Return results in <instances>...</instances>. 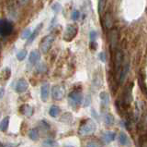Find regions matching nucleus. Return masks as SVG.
Returning a JSON list of instances; mask_svg holds the SVG:
<instances>
[{
    "mask_svg": "<svg viewBox=\"0 0 147 147\" xmlns=\"http://www.w3.org/2000/svg\"><path fill=\"white\" fill-rule=\"evenodd\" d=\"M26 57H27V51H26V50H21V51H20L17 54V58L20 61L24 60V59L26 58Z\"/></svg>",
    "mask_w": 147,
    "mask_h": 147,
    "instance_id": "25",
    "label": "nucleus"
},
{
    "mask_svg": "<svg viewBox=\"0 0 147 147\" xmlns=\"http://www.w3.org/2000/svg\"><path fill=\"white\" fill-rule=\"evenodd\" d=\"M100 61L102 62H106V60H107V56H106V53L105 52H101L99 53V56H98Z\"/></svg>",
    "mask_w": 147,
    "mask_h": 147,
    "instance_id": "32",
    "label": "nucleus"
},
{
    "mask_svg": "<svg viewBox=\"0 0 147 147\" xmlns=\"http://www.w3.org/2000/svg\"><path fill=\"white\" fill-rule=\"evenodd\" d=\"M40 59V54L38 50H33V51L30 52V56H29V61L31 65H36V64H38Z\"/></svg>",
    "mask_w": 147,
    "mask_h": 147,
    "instance_id": "15",
    "label": "nucleus"
},
{
    "mask_svg": "<svg viewBox=\"0 0 147 147\" xmlns=\"http://www.w3.org/2000/svg\"><path fill=\"white\" fill-rule=\"evenodd\" d=\"M115 138H116V133L112 131H105L102 132V135H101V140L105 144H108L109 142H113Z\"/></svg>",
    "mask_w": 147,
    "mask_h": 147,
    "instance_id": "10",
    "label": "nucleus"
},
{
    "mask_svg": "<svg viewBox=\"0 0 147 147\" xmlns=\"http://www.w3.org/2000/svg\"><path fill=\"white\" fill-rule=\"evenodd\" d=\"M65 94V88L63 84H56L52 88V96L53 100L60 101L64 97Z\"/></svg>",
    "mask_w": 147,
    "mask_h": 147,
    "instance_id": "5",
    "label": "nucleus"
},
{
    "mask_svg": "<svg viewBox=\"0 0 147 147\" xmlns=\"http://www.w3.org/2000/svg\"><path fill=\"white\" fill-rule=\"evenodd\" d=\"M65 147H74V146H70V145H68V146H65Z\"/></svg>",
    "mask_w": 147,
    "mask_h": 147,
    "instance_id": "39",
    "label": "nucleus"
},
{
    "mask_svg": "<svg viewBox=\"0 0 147 147\" xmlns=\"http://www.w3.org/2000/svg\"><path fill=\"white\" fill-rule=\"evenodd\" d=\"M29 137H30V139L32 140V141H39L40 139V132L39 131L37 130V129H32V130H30L29 131Z\"/></svg>",
    "mask_w": 147,
    "mask_h": 147,
    "instance_id": "19",
    "label": "nucleus"
},
{
    "mask_svg": "<svg viewBox=\"0 0 147 147\" xmlns=\"http://www.w3.org/2000/svg\"><path fill=\"white\" fill-rule=\"evenodd\" d=\"M29 88V83L25 79H20L16 83L15 90L18 94H23Z\"/></svg>",
    "mask_w": 147,
    "mask_h": 147,
    "instance_id": "11",
    "label": "nucleus"
},
{
    "mask_svg": "<svg viewBox=\"0 0 147 147\" xmlns=\"http://www.w3.org/2000/svg\"><path fill=\"white\" fill-rule=\"evenodd\" d=\"M103 24L106 29H111L113 26V20L109 12H107L103 17Z\"/></svg>",
    "mask_w": 147,
    "mask_h": 147,
    "instance_id": "16",
    "label": "nucleus"
},
{
    "mask_svg": "<svg viewBox=\"0 0 147 147\" xmlns=\"http://www.w3.org/2000/svg\"><path fill=\"white\" fill-rule=\"evenodd\" d=\"M13 31V23L7 20L2 19L0 21V34L1 37L5 38L9 36Z\"/></svg>",
    "mask_w": 147,
    "mask_h": 147,
    "instance_id": "3",
    "label": "nucleus"
},
{
    "mask_svg": "<svg viewBox=\"0 0 147 147\" xmlns=\"http://www.w3.org/2000/svg\"><path fill=\"white\" fill-rule=\"evenodd\" d=\"M100 100H101V105H103L104 108H107L109 104V95L107 92H101L100 94Z\"/></svg>",
    "mask_w": 147,
    "mask_h": 147,
    "instance_id": "17",
    "label": "nucleus"
},
{
    "mask_svg": "<svg viewBox=\"0 0 147 147\" xmlns=\"http://www.w3.org/2000/svg\"><path fill=\"white\" fill-rule=\"evenodd\" d=\"M104 122L107 126H112L115 122V118L112 114L108 113L104 116Z\"/></svg>",
    "mask_w": 147,
    "mask_h": 147,
    "instance_id": "21",
    "label": "nucleus"
},
{
    "mask_svg": "<svg viewBox=\"0 0 147 147\" xmlns=\"http://www.w3.org/2000/svg\"><path fill=\"white\" fill-rule=\"evenodd\" d=\"M118 38H119V33L117 29H111L109 33V45L111 50H115L117 48L118 44Z\"/></svg>",
    "mask_w": 147,
    "mask_h": 147,
    "instance_id": "9",
    "label": "nucleus"
},
{
    "mask_svg": "<svg viewBox=\"0 0 147 147\" xmlns=\"http://www.w3.org/2000/svg\"><path fill=\"white\" fill-rule=\"evenodd\" d=\"M119 144L123 146H127V145H130L131 144V142H130V139H129L128 135L126 133L124 132H121L119 135Z\"/></svg>",
    "mask_w": 147,
    "mask_h": 147,
    "instance_id": "18",
    "label": "nucleus"
},
{
    "mask_svg": "<svg viewBox=\"0 0 147 147\" xmlns=\"http://www.w3.org/2000/svg\"><path fill=\"white\" fill-rule=\"evenodd\" d=\"M53 41H54V37H53V35H47L46 37L41 41V43L40 44V51L42 52L43 54H46L47 53L51 46H52V44L53 43Z\"/></svg>",
    "mask_w": 147,
    "mask_h": 147,
    "instance_id": "7",
    "label": "nucleus"
},
{
    "mask_svg": "<svg viewBox=\"0 0 147 147\" xmlns=\"http://www.w3.org/2000/svg\"><path fill=\"white\" fill-rule=\"evenodd\" d=\"M20 144H1V147H17Z\"/></svg>",
    "mask_w": 147,
    "mask_h": 147,
    "instance_id": "35",
    "label": "nucleus"
},
{
    "mask_svg": "<svg viewBox=\"0 0 147 147\" xmlns=\"http://www.w3.org/2000/svg\"><path fill=\"white\" fill-rule=\"evenodd\" d=\"M61 112V109L57 105H52L49 109V115L52 118H56L58 117V115Z\"/></svg>",
    "mask_w": 147,
    "mask_h": 147,
    "instance_id": "20",
    "label": "nucleus"
},
{
    "mask_svg": "<svg viewBox=\"0 0 147 147\" xmlns=\"http://www.w3.org/2000/svg\"><path fill=\"white\" fill-rule=\"evenodd\" d=\"M31 34H32L31 30H30V29H26V30L22 33L21 37H22V39H28V40H29L30 37L31 36Z\"/></svg>",
    "mask_w": 147,
    "mask_h": 147,
    "instance_id": "26",
    "label": "nucleus"
},
{
    "mask_svg": "<svg viewBox=\"0 0 147 147\" xmlns=\"http://www.w3.org/2000/svg\"><path fill=\"white\" fill-rule=\"evenodd\" d=\"M96 124L95 123V121L91 118H86L80 124L78 133L81 136H86L92 134V133L96 131Z\"/></svg>",
    "mask_w": 147,
    "mask_h": 147,
    "instance_id": "1",
    "label": "nucleus"
},
{
    "mask_svg": "<svg viewBox=\"0 0 147 147\" xmlns=\"http://www.w3.org/2000/svg\"><path fill=\"white\" fill-rule=\"evenodd\" d=\"M78 31V28L76 25H68L63 34V40L66 42H71V41L76 37Z\"/></svg>",
    "mask_w": 147,
    "mask_h": 147,
    "instance_id": "6",
    "label": "nucleus"
},
{
    "mask_svg": "<svg viewBox=\"0 0 147 147\" xmlns=\"http://www.w3.org/2000/svg\"><path fill=\"white\" fill-rule=\"evenodd\" d=\"M40 147H59V144L53 140H46L41 144Z\"/></svg>",
    "mask_w": 147,
    "mask_h": 147,
    "instance_id": "24",
    "label": "nucleus"
},
{
    "mask_svg": "<svg viewBox=\"0 0 147 147\" xmlns=\"http://www.w3.org/2000/svg\"><path fill=\"white\" fill-rule=\"evenodd\" d=\"M129 70H130V62L128 60H126L124 62L123 66H122V68H121V76H119V83L122 84L124 81H125L126 77L128 75V72H129Z\"/></svg>",
    "mask_w": 147,
    "mask_h": 147,
    "instance_id": "13",
    "label": "nucleus"
},
{
    "mask_svg": "<svg viewBox=\"0 0 147 147\" xmlns=\"http://www.w3.org/2000/svg\"><path fill=\"white\" fill-rule=\"evenodd\" d=\"M86 147H102L101 144L98 141H95V140H92V141H89L87 144H86Z\"/></svg>",
    "mask_w": 147,
    "mask_h": 147,
    "instance_id": "27",
    "label": "nucleus"
},
{
    "mask_svg": "<svg viewBox=\"0 0 147 147\" xmlns=\"http://www.w3.org/2000/svg\"><path fill=\"white\" fill-rule=\"evenodd\" d=\"M52 8H53V10H54L55 12H58L60 10H61V8H60V5H59V4H55V5H53V6L52 7Z\"/></svg>",
    "mask_w": 147,
    "mask_h": 147,
    "instance_id": "34",
    "label": "nucleus"
},
{
    "mask_svg": "<svg viewBox=\"0 0 147 147\" xmlns=\"http://www.w3.org/2000/svg\"><path fill=\"white\" fill-rule=\"evenodd\" d=\"M37 70H38V71L42 73V72H45L47 68H46V66L45 65H43V64H40V65L38 68H37Z\"/></svg>",
    "mask_w": 147,
    "mask_h": 147,
    "instance_id": "33",
    "label": "nucleus"
},
{
    "mask_svg": "<svg viewBox=\"0 0 147 147\" xmlns=\"http://www.w3.org/2000/svg\"><path fill=\"white\" fill-rule=\"evenodd\" d=\"M145 94V95H146V97H147V91H146V93H145V94Z\"/></svg>",
    "mask_w": 147,
    "mask_h": 147,
    "instance_id": "38",
    "label": "nucleus"
},
{
    "mask_svg": "<svg viewBox=\"0 0 147 147\" xmlns=\"http://www.w3.org/2000/svg\"><path fill=\"white\" fill-rule=\"evenodd\" d=\"M80 14H79V12H78L77 10H74L73 13H72V19L73 21H76L78 18H79Z\"/></svg>",
    "mask_w": 147,
    "mask_h": 147,
    "instance_id": "31",
    "label": "nucleus"
},
{
    "mask_svg": "<svg viewBox=\"0 0 147 147\" xmlns=\"http://www.w3.org/2000/svg\"><path fill=\"white\" fill-rule=\"evenodd\" d=\"M2 75H3V77H4V80H5V81H7V80L9 79V77H10V75H11V71H10V70H9L8 68H5V70H3Z\"/></svg>",
    "mask_w": 147,
    "mask_h": 147,
    "instance_id": "28",
    "label": "nucleus"
},
{
    "mask_svg": "<svg viewBox=\"0 0 147 147\" xmlns=\"http://www.w3.org/2000/svg\"><path fill=\"white\" fill-rule=\"evenodd\" d=\"M132 87H133V83H130L129 85L126 86L125 90L123 92V101L122 104L123 105H130V104L132 101Z\"/></svg>",
    "mask_w": 147,
    "mask_h": 147,
    "instance_id": "8",
    "label": "nucleus"
},
{
    "mask_svg": "<svg viewBox=\"0 0 147 147\" xmlns=\"http://www.w3.org/2000/svg\"><path fill=\"white\" fill-rule=\"evenodd\" d=\"M20 111L22 115H24L26 117H31L34 113V108L32 107L30 105L25 104V105H22L20 107Z\"/></svg>",
    "mask_w": 147,
    "mask_h": 147,
    "instance_id": "14",
    "label": "nucleus"
},
{
    "mask_svg": "<svg viewBox=\"0 0 147 147\" xmlns=\"http://www.w3.org/2000/svg\"><path fill=\"white\" fill-rule=\"evenodd\" d=\"M105 5H106V0H98V12L100 14L104 10Z\"/></svg>",
    "mask_w": 147,
    "mask_h": 147,
    "instance_id": "29",
    "label": "nucleus"
},
{
    "mask_svg": "<svg viewBox=\"0 0 147 147\" xmlns=\"http://www.w3.org/2000/svg\"><path fill=\"white\" fill-rule=\"evenodd\" d=\"M49 94H50V85L48 82H44L41 85L40 88V99L43 102H46L49 98Z\"/></svg>",
    "mask_w": 147,
    "mask_h": 147,
    "instance_id": "12",
    "label": "nucleus"
},
{
    "mask_svg": "<svg viewBox=\"0 0 147 147\" xmlns=\"http://www.w3.org/2000/svg\"><path fill=\"white\" fill-rule=\"evenodd\" d=\"M18 3H20V5L25 6V5H27L28 3H29L30 0H18Z\"/></svg>",
    "mask_w": 147,
    "mask_h": 147,
    "instance_id": "36",
    "label": "nucleus"
},
{
    "mask_svg": "<svg viewBox=\"0 0 147 147\" xmlns=\"http://www.w3.org/2000/svg\"><path fill=\"white\" fill-rule=\"evenodd\" d=\"M9 119H10V117L7 116L1 120V124H0L1 131H7V130L8 129V126H9Z\"/></svg>",
    "mask_w": 147,
    "mask_h": 147,
    "instance_id": "22",
    "label": "nucleus"
},
{
    "mask_svg": "<svg viewBox=\"0 0 147 147\" xmlns=\"http://www.w3.org/2000/svg\"><path fill=\"white\" fill-rule=\"evenodd\" d=\"M41 27H42V24H41V23L38 25V27H37V28L35 29V31H33V33H32V34H31V36L30 37V39L28 40V44H31L32 42H33L34 39L37 37V35H38V34H39V33L40 31Z\"/></svg>",
    "mask_w": 147,
    "mask_h": 147,
    "instance_id": "23",
    "label": "nucleus"
},
{
    "mask_svg": "<svg viewBox=\"0 0 147 147\" xmlns=\"http://www.w3.org/2000/svg\"><path fill=\"white\" fill-rule=\"evenodd\" d=\"M122 64H123V54L121 52V50H117L116 54H115L114 67H115V73H116V75H118L119 80V76H121Z\"/></svg>",
    "mask_w": 147,
    "mask_h": 147,
    "instance_id": "4",
    "label": "nucleus"
},
{
    "mask_svg": "<svg viewBox=\"0 0 147 147\" xmlns=\"http://www.w3.org/2000/svg\"><path fill=\"white\" fill-rule=\"evenodd\" d=\"M96 36H98V34H96V31H90L89 37H90V41H91V42H96Z\"/></svg>",
    "mask_w": 147,
    "mask_h": 147,
    "instance_id": "30",
    "label": "nucleus"
},
{
    "mask_svg": "<svg viewBox=\"0 0 147 147\" xmlns=\"http://www.w3.org/2000/svg\"><path fill=\"white\" fill-rule=\"evenodd\" d=\"M3 90H4V89H3V88H1V97L3 96V92H4Z\"/></svg>",
    "mask_w": 147,
    "mask_h": 147,
    "instance_id": "37",
    "label": "nucleus"
},
{
    "mask_svg": "<svg viewBox=\"0 0 147 147\" xmlns=\"http://www.w3.org/2000/svg\"><path fill=\"white\" fill-rule=\"evenodd\" d=\"M83 100H84V95H83L81 91L75 90L72 91L68 94V104L73 108H77L80 107Z\"/></svg>",
    "mask_w": 147,
    "mask_h": 147,
    "instance_id": "2",
    "label": "nucleus"
}]
</instances>
